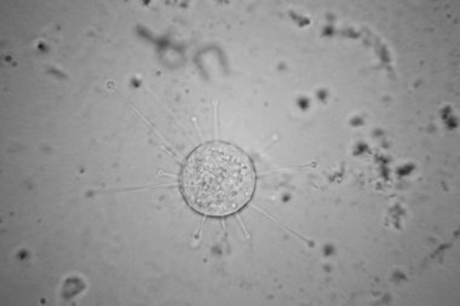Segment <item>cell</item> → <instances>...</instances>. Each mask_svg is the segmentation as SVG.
Listing matches in <instances>:
<instances>
[{
    "label": "cell",
    "mask_w": 460,
    "mask_h": 306,
    "mask_svg": "<svg viewBox=\"0 0 460 306\" xmlns=\"http://www.w3.org/2000/svg\"><path fill=\"white\" fill-rule=\"evenodd\" d=\"M182 189L187 203L200 214H234L252 197V163L233 145L205 144L188 158L183 167Z\"/></svg>",
    "instance_id": "obj_1"
}]
</instances>
